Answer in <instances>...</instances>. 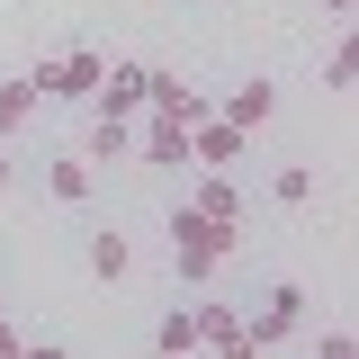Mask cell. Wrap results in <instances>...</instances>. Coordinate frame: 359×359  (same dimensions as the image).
Here are the masks:
<instances>
[{"mask_svg": "<svg viewBox=\"0 0 359 359\" xmlns=\"http://www.w3.org/2000/svg\"><path fill=\"white\" fill-rule=\"evenodd\" d=\"M162 233H171V261H180V278H189V287H207V278H216V269L233 261V243H243L233 224H216V216H198L189 198H180L171 216H162Z\"/></svg>", "mask_w": 359, "mask_h": 359, "instance_id": "6da1fadb", "label": "cell"}, {"mask_svg": "<svg viewBox=\"0 0 359 359\" xmlns=\"http://www.w3.org/2000/svg\"><path fill=\"white\" fill-rule=\"evenodd\" d=\"M99 72H108V54H90V45H81V54H45L27 81H36V99H90Z\"/></svg>", "mask_w": 359, "mask_h": 359, "instance_id": "7a4b0ae2", "label": "cell"}, {"mask_svg": "<svg viewBox=\"0 0 359 359\" xmlns=\"http://www.w3.org/2000/svg\"><path fill=\"white\" fill-rule=\"evenodd\" d=\"M297 323H306V287H297V278H278V287L261 297V314H252L243 332H252V351H278V341H287Z\"/></svg>", "mask_w": 359, "mask_h": 359, "instance_id": "3957f363", "label": "cell"}, {"mask_svg": "<svg viewBox=\"0 0 359 359\" xmlns=\"http://www.w3.org/2000/svg\"><path fill=\"white\" fill-rule=\"evenodd\" d=\"M198 359H261L252 332H243V314L216 306V297H198Z\"/></svg>", "mask_w": 359, "mask_h": 359, "instance_id": "277c9868", "label": "cell"}, {"mask_svg": "<svg viewBox=\"0 0 359 359\" xmlns=\"http://www.w3.org/2000/svg\"><path fill=\"white\" fill-rule=\"evenodd\" d=\"M144 72L153 63H108L99 90H90V117H144Z\"/></svg>", "mask_w": 359, "mask_h": 359, "instance_id": "5b68a950", "label": "cell"}, {"mask_svg": "<svg viewBox=\"0 0 359 359\" xmlns=\"http://www.w3.org/2000/svg\"><path fill=\"white\" fill-rule=\"evenodd\" d=\"M243 153H252V135H233L224 117H198L189 126V171H233Z\"/></svg>", "mask_w": 359, "mask_h": 359, "instance_id": "8992f818", "label": "cell"}, {"mask_svg": "<svg viewBox=\"0 0 359 359\" xmlns=\"http://www.w3.org/2000/svg\"><path fill=\"white\" fill-rule=\"evenodd\" d=\"M144 108H153V117H171V126H198V117H216L198 90L180 81V72H144Z\"/></svg>", "mask_w": 359, "mask_h": 359, "instance_id": "52a82bcc", "label": "cell"}, {"mask_svg": "<svg viewBox=\"0 0 359 359\" xmlns=\"http://www.w3.org/2000/svg\"><path fill=\"white\" fill-rule=\"evenodd\" d=\"M135 162H153V171H189V126H171V117L135 126Z\"/></svg>", "mask_w": 359, "mask_h": 359, "instance_id": "ba28073f", "label": "cell"}, {"mask_svg": "<svg viewBox=\"0 0 359 359\" xmlns=\"http://www.w3.org/2000/svg\"><path fill=\"white\" fill-rule=\"evenodd\" d=\"M216 117H224L233 135H261L269 117H278V81H243V90H233V99L216 108Z\"/></svg>", "mask_w": 359, "mask_h": 359, "instance_id": "9c48e42d", "label": "cell"}, {"mask_svg": "<svg viewBox=\"0 0 359 359\" xmlns=\"http://www.w3.org/2000/svg\"><path fill=\"white\" fill-rule=\"evenodd\" d=\"M189 207H198V216H216V224H233V233H243V189H233V180H224V171H207V180H198V189H189Z\"/></svg>", "mask_w": 359, "mask_h": 359, "instance_id": "30bf717a", "label": "cell"}, {"mask_svg": "<svg viewBox=\"0 0 359 359\" xmlns=\"http://www.w3.org/2000/svg\"><path fill=\"white\" fill-rule=\"evenodd\" d=\"M90 180H99V171H90V153H54V162H45V189H54L63 207H81Z\"/></svg>", "mask_w": 359, "mask_h": 359, "instance_id": "8fae6325", "label": "cell"}, {"mask_svg": "<svg viewBox=\"0 0 359 359\" xmlns=\"http://www.w3.org/2000/svg\"><path fill=\"white\" fill-rule=\"evenodd\" d=\"M153 351H162V359L198 351V306H162V323H153Z\"/></svg>", "mask_w": 359, "mask_h": 359, "instance_id": "7c38bea8", "label": "cell"}, {"mask_svg": "<svg viewBox=\"0 0 359 359\" xmlns=\"http://www.w3.org/2000/svg\"><path fill=\"white\" fill-rule=\"evenodd\" d=\"M27 117H36V81L18 72V81H0V144H9V135L27 126Z\"/></svg>", "mask_w": 359, "mask_h": 359, "instance_id": "4fadbf2b", "label": "cell"}, {"mask_svg": "<svg viewBox=\"0 0 359 359\" xmlns=\"http://www.w3.org/2000/svg\"><path fill=\"white\" fill-rule=\"evenodd\" d=\"M135 252H126V233H90V278H126Z\"/></svg>", "mask_w": 359, "mask_h": 359, "instance_id": "5bb4252c", "label": "cell"}, {"mask_svg": "<svg viewBox=\"0 0 359 359\" xmlns=\"http://www.w3.org/2000/svg\"><path fill=\"white\" fill-rule=\"evenodd\" d=\"M90 153H99V162L135 153V117H90Z\"/></svg>", "mask_w": 359, "mask_h": 359, "instance_id": "9a60e30c", "label": "cell"}, {"mask_svg": "<svg viewBox=\"0 0 359 359\" xmlns=\"http://www.w3.org/2000/svg\"><path fill=\"white\" fill-rule=\"evenodd\" d=\"M323 90H332V99H351V90H359V45H351V36L332 45V63H323Z\"/></svg>", "mask_w": 359, "mask_h": 359, "instance_id": "2e32d148", "label": "cell"}, {"mask_svg": "<svg viewBox=\"0 0 359 359\" xmlns=\"http://www.w3.org/2000/svg\"><path fill=\"white\" fill-rule=\"evenodd\" d=\"M269 198H278V207H306V198H314V171H306V162H287V171L269 180Z\"/></svg>", "mask_w": 359, "mask_h": 359, "instance_id": "e0dca14e", "label": "cell"}, {"mask_svg": "<svg viewBox=\"0 0 359 359\" xmlns=\"http://www.w3.org/2000/svg\"><path fill=\"white\" fill-rule=\"evenodd\" d=\"M314 359H359V332H351V323H332V332L314 341Z\"/></svg>", "mask_w": 359, "mask_h": 359, "instance_id": "ac0fdd59", "label": "cell"}, {"mask_svg": "<svg viewBox=\"0 0 359 359\" xmlns=\"http://www.w3.org/2000/svg\"><path fill=\"white\" fill-rule=\"evenodd\" d=\"M18 351H27V341H18V323L0 314V359H18Z\"/></svg>", "mask_w": 359, "mask_h": 359, "instance_id": "d6986e66", "label": "cell"}, {"mask_svg": "<svg viewBox=\"0 0 359 359\" xmlns=\"http://www.w3.org/2000/svg\"><path fill=\"white\" fill-rule=\"evenodd\" d=\"M18 359H72V351H63V341H27Z\"/></svg>", "mask_w": 359, "mask_h": 359, "instance_id": "ffe728a7", "label": "cell"}, {"mask_svg": "<svg viewBox=\"0 0 359 359\" xmlns=\"http://www.w3.org/2000/svg\"><path fill=\"white\" fill-rule=\"evenodd\" d=\"M351 9H359V0H323V18H351Z\"/></svg>", "mask_w": 359, "mask_h": 359, "instance_id": "44dd1931", "label": "cell"}, {"mask_svg": "<svg viewBox=\"0 0 359 359\" xmlns=\"http://www.w3.org/2000/svg\"><path fill=\"white\" fill-rule=\"evenodd\" d=\"M9 180H18V162H9V153H0V189H9Z\"/></svg>", "mask_w": 359, "mask_h": 359, "instance_id": "7402d4cb", "label": "cell"}, {"mask_svg": "<svg viewBox=\"0 0 359 359\" xmlns=\"http://www.w3.org/2000/svg\"><path fill=\"white\" fill-rule=\"evenodd\" d=\"M180 359H198V351H180Z\"/></svg>", "mask_w": 359, "mask_h": 359, "instance_id": "603a6c76", "label": "cell"}]
</instances>
